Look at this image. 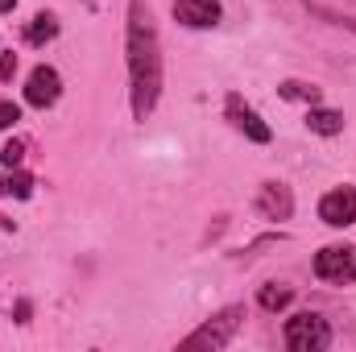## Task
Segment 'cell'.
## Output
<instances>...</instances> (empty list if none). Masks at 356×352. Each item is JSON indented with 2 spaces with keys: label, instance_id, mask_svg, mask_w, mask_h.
<instances>
[{
  "label": "cell",
  "instance_id": "4fadbf2b",
  "mask_svg": "<svg viewBox=\"0 0 356 352\" xmlns=\"http://www.w3.org/2000/svg\"><path fill=\"white\" fill-rule=\"evenodd\" d=\"M0 195H4V199H29V195H33V178L25 175V170H13V166H8V170L0 175Z\"/></svg>",
  "mask_w": 356,
  "mask_h": 352
},
{
  "label": "cell",
  "instance_id": "9a60e30c",
  "mask_svg": "<svg viewBox=\"0 0 356 352\" xmlns=\"http://www.w3.org/2000/svg\"><path fill=\"white\" fill-rule=\"evenodd\" d=\"M311 13H319V17H327L332 25H344V29H353V33H356V17H344V13H332V8H323V4H311Z\"/></svg>",
  "mask_w": 356,
  "mask_h": 352
},
{
  "label": "cell",
  "instance_id": "3957f363",
  "mask_svg": "<svg viewBox=\"0 0 356 352\" xmlns=\"http://www.w3.org/2000/svg\"><path fill=\"white\" fill-rule=\"evenodd\" d=\"M241 319H245V307H228V311H220L216 319H207L199 332H191L186 340H182V349H228L232 344V336H236V328H241Z\"/></svg>",
  "mask_w": 356,
  "mask_h": 352
},
{
  "label": "cell",
  "instance_id": "8992f818",
  "mask_svg": "<svg viewBox=\"0 0 356 352\" xmlns=\"http://www.w3.org/2000/svg\"><path fill=\"white\" fill-rule=\"evenodd\" d=\"M228 120H232V125H236L253 145H269V137H273V133H269V125L253 112V108H249V104H245V99H241V95H228Z\"/></svg>",
  "mask_w": 356,
  "mask_h": 352
},
{
  "label": "cell",
  "instance_id": "e0dca14e",
  "mask_svg": "<svg viewBox=\"0 0 356 352\" xmlns=\"http://www.w3.org/2000/svg\"><path fill=\"white\" fill-rule=\"evenodd\" d=\"M17 120H21V108L8 104V99H0V129H13Z\"/></svg>",
  "mask_w": 356,
  "mask_h": 352
},
{
  "label": "cell",
  "instance_id": "ac0fdd59",
  "mask_svg": "<svg viewBox=\"0 0 356 352\" xmlns=\"http://www.w3.org/2000/svg\"><path fill=\"white\" fill-rule=\"evenodd\" d=\"M13 71H17V54L0 50V79H13Z\"/></svg>",
  "mask_w": 356,
  "mask_h": 352
},
{
  "label": "cell",
  "instance_id": "9c48e42d",
  "mask_svg": "<svg viewBox=\"0 0 356 352\" xmlns=\"http://www.w3.org/2000/svg\"><path fill=\"white\" fill-rule=\"evenodd\" d=\"M257 211H261L266 220H290V216H294V195H290V186H286V182H266V186L257 191Z\"/></svg>",
  "mask_w": 356,
  "mask_h": 352
},
{
  "label": "cell",
  "instance_id": "7c38bea8",
  "mask_svg": "<svg viewBox=\"0 0 356 352\" xmlns=\"http://www.w3.org/2000/svg\"><path fill=\"white\" fill-rule=\"evenodd\" d=\"M257 303L266 307V311H286L290 303H294V286H286V282H269L257 290Z\"/></svg>",
  "mask_w": 356,
  "mask_h": 352
},
{
  "label": "cell",
  "instance_id": "5b68a950",
  "mask_svg": "<svg viewBox=\"0 0 356 352\" xmlns=\"http://www.w3.org/2000/svg\"><path fill=\"white\" fill-rule=\"evenodd\" d=\"M319 220L332 228H348L356 224V186H336L319 199Z\"/></svg>",
  "mask_w": 356,
  "mask_h": 352
},
{
  "label": "cell",
  "instance_id": "2e32d148",
  "mask_svg": "<svg viewBox=\"0 0 356 352\" xmlns=\"http://www.w3.org/2000/svg\"><path fill=\"white\" fill-rule=\"evenodd\" d=\"M21 158H25V141H8V145L0 150V162H4V166H21Z\"/></svg>",
  "mask_w": 356,
  "mask_h": 352
},
{
  "label": "cell",
  "instance_id": "8fae6325",
  "mask_svg": "<svg viewBox=\"0 0 356 352\" xmlns=\"http://www.w3.org/2000/svg\"><path fill=\"white\" fill-rule=\"evenodd\" d=\"M54 38H58L54 13H38V17L25 25V42H29V46H46V42H54Z\"/></svg>",
  "mask_w": 356,
  "mask_h": 352
},
{
  "label": "cell",
  "instance_id": "ba28073f",
  "mask_svg": "<svg viewBox=\"0 0 356 352\" xmlns=\"http://www.w3.org/2000/svg\"><path fill=\"white\" fill-rule=\"evenodd\" d=\"M175 17L191 29H211V25H220L224 8H220V0H175Z\"/></svg>",
  "mask_w": 356,
  "mask_h": 352
},
{
  "label": "cell",
  "instance_id": "5bb4252c",
  "mask_svg": "<svg viewBox=\"0 0 356 352\" xmlns=\"http://www.w3.org/2000/svg\"><path fill=\"white\" fill-rule=\"evenodd\" d=\"M282 95L286 99H307V104H319V88H307V83H282Z\"/></svg>",
  "mask_w": 356,
  "mask_h": 352
},
{
  "label": "cell",
  "instance_id": "6da1fadb",
  "mask_svg": "<svg viewBox=\"0 0 356 352\" xmlns=\"http://www.w3.org/2000/svg\"><path fill=\"white\" fill-rule=\"evenodd\" d=\"M129 79H133V116L145 120L162 95V42L145 0H129Z\"/></svg>",
  "mask_w": 356,
  "mask_h": 352
},
{
  "label": "cell",
  "instance_id": "277c9868",
  "mask_svg": "<svg viewBox=\"0 0 356 352\" xmlns=\"http://www.w3.org/2000/svg\"><path fill=\"white\" fill-rule=\"evenodd\" d=\"M315 273L332 286H348L356 282V249L353 245H327L315 253Z\"/></svg>",
  "mask_w": 356,
  "mask_h": 352
},
{
  "label": "cell",
  "instance_id": "52a82bcc",
  "mask_svg": "<svg viewBox=\"0 0 356 352\" xmlns=\"http://www.w3.org/2000/svg\"><path fill=\"white\" fill-rule=\"evenodd\" d=\"M58 95H63L58 71H54V67H33V75H29V83H25V99H29L33 108H50Z\"/></svg>",
  "mask_w": 356,
  "mask_h": 352
},
{
  "label": "cell",
  "instance_id": "d6986e66",
  "mask_svg": "<svg viewBox=\"0 0 356 352\" xmlns=\"http://www.w3.org/2000/svg\"><path fill=\"white\" fill-rule=\"evenodd\" d=\"M13 4H17V0H0V13H8V8H13Z\"/></svg>",
  "mask_w": 356,
  "mask_h": 352
},
{
  "label": "cell",
  "instance_id": "7a4b0ae2",
  "mask_svg": "<svg viewBox=\"0 0 356 352\" xmlns=\"http://www.w3.org/2000/svg\"><path fill=\"white\" fill-rule=\"evenodd\" d=\"M327 344H332V328H327V319H323V315L302 311V315L286 319V349H294V352H323Z\"/></svg>",
  "mask_w": 356,
  "mask_h": 352
},
{
  "label": "cell",
  "instance_id": "30bf717a",
  "mask_svg": "<svg viewBox=\"0 0 356 352\" xmlns=\"http://www.w3.org/2000/svg\"><path fill=\"white\" fill-rule=\"evenodd\" d=\"M307 129L319 133V137H336V133H344V112H336V108H315V104H311Z\"/></svg>",
  "mask_w": 356,
  "mask_h": 352
}]
</instances>
